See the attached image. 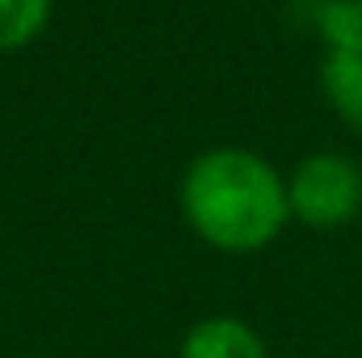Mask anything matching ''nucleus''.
<instances>
[{
    "label": "nucleus",
    "mask_w": 362,
    "mask_h": 358,
    "mask_svg": "<svg viewBox=\"0 0 362 358\" xmlns=\"http://www.w3.org/2000/svg\"><path fill=\"white\" fill-rule=\"evenodd\" d=\"M320 93H325L329 110L350 131L362 135V38L325 47V59H320Z\"/></svg>",
    "instance_id": "nucleus-4"
},
{
    "label": "nucleus",
    "mask_w": 362,
    "mask_h": 358,
    "mask_svg": "<svg viewBox=\"0 0 362 358\" xmlns=\"http://www.w3.org/2000/svg\"><path fill=\"white\" fill-rule=\"evenodd\" d=\"M354 4H358V13H362V0H354Z\"/></svg>",
    "instance_id": "nucleus-6"
},
{
    "label": "nucleus",
    "mask_w": 362,
    "mask_h": 358,
    "mask_svg": "<svg viewBox=\"0 0 362 358\" xmlns=\"http://www.w3.org/2000/svg\"><path fill=\"white\" fill-rule=\"evenodd\" d=\"M291 224L337 232L362 215V165L346 152H312L286 173Z\"/></svg>",
    "instance_id": "nucleus-2"
},
{
    "label": "nucleus",
    "mask_w": 362,
    "mask_h": 358,
    "mask_svg": "<svg viewBox=\"0 0 362 358\" xmlns=\"http://www.w3.org/2000/svg\"><path fill=\"white\" fill-rule=\"evenodd\" d=\"M177 202L189 232L232 258L270 249L291 224L286 178L262 152L236 144L198 152L181 173Z\"/></svg>",
    "instance_id": "nucleus-1"
},
{
    "label": "nucleus",
    "mask_w": 362,
    "mask_h": 358,
    "mask_svg": "<svg viewBox=\"0 0 362 358\" xmlns=\"http://www.w3.org/2000/svg\"><path fill=\"white\" fill-rule=\"evenodd\" d=\"M51 4L55 0H0V51L30 47L47 30Z\"/></svg>",
    "instance_id": "nucleus-5"
},
{
    "label": "nucleus",
    "mask_w": 362,
    "mask_h": 358,
    "mask_svg": "<svg viewBox=\"0 0 362 358\" xmlns=\"http://www.w3.org/2000/svg\"><path fill=\"white\" fill-rule=\"evenodd\" d=\"M34 358H42V354H34Z\"/></svg>",
    "instance_id": "nucleus-7"
},
{
    "label": "nucleus",
    "mask_w": 362,
    "mask_h": 358,
    "mask_svg": "<svg viewBox=\"0 0 362 358\" xmlns=\"http://www.w3.org/2000/svg\"><path fill=\"white\" fill-rule=\"evenodd\" d=\"M177 358H270V346L245 316L215 312L185 329Z\"/></svg>",
    "instance_id": "nucleus-3"
}]
</instances>
